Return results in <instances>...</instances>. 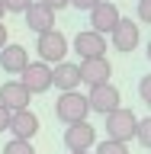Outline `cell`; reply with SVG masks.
Returning a JSON list of instances; mask_svg holds the SVG:
<instances>
[{
    "instance_id": "cell-1",
    "label": "cell",
    "mask_w": 151,
    "mask_h": 154,
    "mask_svg": "<svg viewBox=\"0 0 151 154\" xmlns=\"http://www.w3.org/2000/svg\"><path fill=\"white\" fill-rule=\"evenodd\" d=\"M106 135H109V141H119V144H125L129 138H135V128H138V119H135V112L132 109H113V112L106 116Z\"/></svg>"
},
{
    "instance_id": "cell-2",
    "label": "cell",
    "mask_w": 151,
    "mask_h": 154,
    "mask_svg": "<svg viewBox=\"0 0 151 154\" xmlns=\"http://www.w3.org/2000/svg\"><path fill=\"white\" fill-rule=\"evenodd\" d=\"M36 51H39V61L42 64H61L68 55V38L58 32V29H52V32H42V35H36Z\"/></svg>"
},
{
    "instance_id": "cell-3",
    "label": "cell",
    "mask_w": 151,
    "mask_h": 154,
    "mask_svg": "<svg viewBox=\"0 0 151 154\" xmlns=\"http://www.w3.org/2000/svg\"><path fill=\"white\" fill-rule=\"evenodd\" d=\"M87 112H90L87 96H80L77 90H74V93H61L58 103H55V116H58V122H64V125L87 122Z\"/></svg>"
},
{
    "instance_id": "cell-4",
    "label": "cell",
    "mask_w": 151,
    "mask_h": 154,
    "mask_svg": "<svg viewBox=\"0 0 151 154\" xmlns=\"http://www.w3.org/2000/svg\"><path fill=\"white\" fill-rule=\"evenodd\" d=\"M19 84L29 90V96L45 93V90H52V67L42 64V61H29L19 74Z\"/></svg>"
},
{
    "instance_id": "cell-5",
    "label": "cell",
    "mask_w": 151,
    "mask_h": 154,
    "mask_svg": "<svg viewBox=\"0 0 151 154\" xmlns=\"http://www.w3.org/2000/svg\"><path fill=\"white\" fill-rule=\"evenodd\" d=\"M77 74H80V84H87L90 90H93V87L109 84L113 67H109V61H106V58H84V61L77 64Z\"/></svg>"
},
{
    "instance_id": "cell-6",
    "label": "cell",
    "mask_w": 151,
    "mask_h": 154,
    "mask_svg": "<svg viewBox=\"0 0 151 154\" xmlns=\"http://www.w3.org/2000/svg\"><path fill=\"white\" fill-rule=\"evenodd\" d=\"M119 7L116 3H109V0H100L93 10H90V26H93L96 35H106V32H113L116 26H119Z\"/></svg>"
},
{
    "instance_id": "cell-7",
    "label": "cell",
    "mask_w": 151,
    "mask_h": 154,
    "mask_svg": "<svg viewBox=\"0 0 151 154\" xmlns=\"http://www.w3.org/2000/svg\"><path fill=\"white\" fill-rule=\"evenodd\" d=\"M119 103H122V93H119L113 84L93 87V90H90V96H87V106H90L93 112H103V116H109L113 109H119Z\"/></svg>"
},
{
    "instance_id": "cell-8",
    "label": "cell",
    "mask_w": 151,
    "mask_h": 154,
    "mask_svg": "<svg viewBox=\"0 0 151 154\" xmlns=\"http://www.w3.org/2000/svg\"><path fill=\"white\" fill-rule=\"evenodd\" d=\"M138 23L135 19H119V26L113 29V48L119 51V55H129V51H135L138 48Z\"/></svg>"
},
{
    "instance_id": "cell-9",
    "label": "cell",
    "mask_w": 151,
    "mask_h": 154,
    "mask_svg": "<svg viewBox=\"0 0 151 154\" xmlns=\"http://www.w3.org/2000/svg\"><path fill=\"white\" fill-rule=\"evenodd\" d=\"M29 90L19 80H7V84L0 87V106L3 109H10V112H23V109H29Z\"/></svg>"
},
{
    "instance_id": "cell-10",
    "label": "cell",
    "mask_w": 151,
    "mask_h": 154,
    "mask_svg": "<svg viewBox=\"0 0 151 154\" xmlns=\"http://www.w3.org/2000/svg\"><path fill=\"white\" fill-rule=\"evenodd\" d=\"M93 141H96V128L90 122H77V125H68V128H64L68 151H90Z\"/></svg>"
},
{
    "instance_id": "cell-11",
    "label": "cell",
    "mask_w": 151,
    "mask_h": 154,
    "mask_svg": "<svg viewBox=\"0 0 151 154\" xmlns=\"http://www.w3.org/2000/svg\"><path fill=\"white\" fill-rule=\"evenodd\" d=\"M39 128H42V125H39V116L32 112V109H23V112H13L7 132H13L16 141H32L39 135Z\"/></svg>"
},
{
    "instance_id": "cell-12",
    "label": "cell",
    "mask_w": 151,
    "mask_h": 154,
    "mask_svg": "<svg viewBox=\"0 0 151 154\" xmlns=\"http://www.w3.org/2000/svg\"><path fill=\"white\" fill-rule=\"evenodd\" d=\"M74 51L80 58H106V35H96L93 29H84L74 35Z\"/></svg>"
},
{
    "instance_id": "cell-13",
    "label": "cell",
    "mask_w": 151,
    "mask_h": 154,
    "mask_svg": "<svg viewBox=\"0 0 151 154\" xmlns=\"http://www.w3.org/2000/svg\"><path fill=\"white\" fill-rule=\"evenodd\" d=\"M23 16H26V26L32 29L36 35H42V32H52V29H55V13H52L45 3H39V0L26 10V13H23Z\"/></svg>"
},
{
    "instance_id": "cell-14",
    "label": "cell",
    "mask_w": 151,
    "mask_h": 154,
    "mask_svg": "<svg viewBox=\"0 0 151 154\" xmlns=\"http://www.w3.org/2000/svg\"><path fill=\"white\" fill-rule=\"evenodd\" d=\"M52 87H58L61 93H74L80 87V74H77V64L71 61H61V64L52 67Z\"/></svg>"
},
{
    "instance_id": "cell-15",
    "label": "cell",
    "mask_w": 151,
    "mask_h": 154,
    "mask_svg": "<svg viewBox=\"0 0 151 154\" xmlns=\"http://www.w3.org/2000/svg\"><path fill=\"white\" fill-rule=\"evenodd\" d=\"M29 64V51L23 45H3L0 48V67L7 71V74H23V67Z\"/></svg>"
},
{
    "instance_id": "cell-16",
    "label": "cell",
    "mask_w": 151,
    "mask_h": 154,
    "mask_svg": "<svg viewBox=\"0 0 151 154\" xmlns=\"http://www.w3.org/2000/svg\"><path fill=\"white\" fill-rule=\"evenodd\" d=\"M3 154H36V148H32V141H7L3 144Z\"/></svg>"
},
{
    "instance_id": "cell-17",
    "label": "cell",
    "mask_w": 151,
    "mask_h": 154,
    "mask_svg": "<svg viewBox=\"0 0 151 154\" xmlns=\"http://www.w3.org/2000/svg\"><path fill=\"white\" fill-rule=\"evenodd\" d=\"M135 138H138V144H142V148H151V116L138 122V128H135Z\"/></svg>"
},
{
    "instance_id": "cell-18",
    "label": "cell",
    "mask_w": 151,
    "mask_h": 154,
    "mask_svg": "<svg viewBox=\"0 0 151 154\" xmlns=\"http://www.w3.org/2000/svg\"><path fill=\"white\" fill-rule=\"evenodd\" d=\"M96 154H129V148H125V144H119V141H109V138H106V141L96 144Z\"/></svg>"
},
{
    "instance_id": "cell-19",
    "label": "cell",
    "mask_w": 151,
    "mask_h": 154,
    "mask_svg": "<svg viewBox=\"0 0 151 154\" xmlns=\"http://www.w3.org/2000/svg\"><path fill=\"white\" fill-rule=\"evenodd\" d=\"M32 3H36V0H3V10H7V13H26Z\"/></svg>"
},
{
    "instance_id": "cell-20",
    "label": "cell",
    "mask_w": 151,
    "mask_h": 154,
    "mask_svg": "<svg viewBox=\"0 0 151 154\" xmlns=\"http://www.w3.org/2000/svg\"><path fill=\"white\" fill-rule=\"evenodd\" d=\"M138 96H142L145 106H151V74H145L142 80H138Z\"/></svg>"
},
{
    "instance_id": "cell-21",
    "label": "cell",
    "mask_w": 151,
    "mask_h": 154,
    "mask_svg": "<svg viewBox=\"0 0 151 154\" xmlns=\"http://www.w3.org/2000/svg\"><path fill=\"white\" fill-rule=\"evenodd\" d=\"M138 19L151 26V0H138Z\"/></svg>"
},
{
    "instance_id": "cell-22",
    "label": "cell",
    "mask_w": 151,
    "mask_h": 154,
    "mask_svg": "<svg viewBox=\"0 0 151 154\" xmlns=\"http://www.w3.org/2000/svg\"><path fill=\"white\" fill-rule=\"evenodd\" d=\"M39 3H45L52 13H58V10H64V7H71V0H39Z\"/></svg>"
},
{
    "instance_id": "cell-23",
    "label": "cell",
    "mask_w": 151,
    "mask_h": 154,
    "mask_svg": "<svg viewBox=\"0 0 151 154\" xmlns=\"http://www.w3.org/2000/svg\"><path fill=\"white\" fill-rule=\"evenodd\" d=\"M96 3H100V0H71V7H77V10H87V13H90V10H93Z\"/></svg>"
},
{
    "instance_id": "cell-24",
    "label": "cell",
    "mask_w": 151,
    "mask_h": 154,
    "mask_svg": "<svg viewBox=\"0 0 151 154\" xmlns=\"http://www.w3.org/2000/svg\"><path fill=\"white\" fill-rule=\"evenodd\" d=\"M10 119H13V112L0 106V132H7V128H10Z\"/></svg>"
},
{
    "instance_id": "cell-25",
    "label": "cell",
    "mask_w": 151,
    "mask_h": 154,
    "mask_svg": "<svg viewBox=\"0 0 151 154\" xmlns=\"http://www.w3.org/2000/svg\"><path fill=\"white\" fill-rule=\"evenodd\" d=\"M7 45V26H3V23H0V48Z\"/></svg>"
},
{
    "instance_id": "cell-26",
    "label": "cell",
    "mask_w": 151,
    "mask_h": 154,
    "mask_svg": "<svg viewBox=\"0 0 151 154\" xmlns=\"http://www.w3.org/2000/svg\"><path fill=\"white\" fill-rule=\"evenodd\" d=\"M3 13H7V10H3V0H0V23H3Z\"/></svg>"
},
{
    "instance_id": "cell-27",
    "label": "cell",
    "mask_w": 151,
    "mask_h": 154,
    "mask_svg": "<svg viewBox=\"0 0 151 154\" xmlns=\"http://www.w3.org/2000/svg\"><path fill=\"white\" fill-rule=\"evenodd\" d=\"M71 154H90V151H71Z\"/></svg>"
},
{
    "instance_id": "cell-28",
    "label": "cell",
    "mask_w": 151,
    "mask_h": 154,
    "mask_svg": "<svg viewBox=\"0 0 151 154\" xmlns=\"http://www.w3.org/2000/svg\"><path fill=\"white\" fill-rule=\"evenodd\" d=\"M148 61H151V42H148Z\"/></svg>"
}]
</instances>
